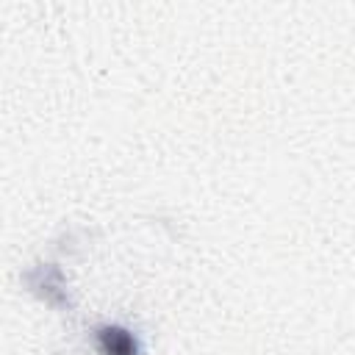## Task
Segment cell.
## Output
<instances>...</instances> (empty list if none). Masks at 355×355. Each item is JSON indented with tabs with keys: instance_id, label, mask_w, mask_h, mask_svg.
<instances>
[{
	"instance_id": "obj_1",
	"label": "cell",
	"mask_w": 355,
	"mask_h": 355,
	"mask_svg": "<svg viewBox=\"0 0 355 355\" xmlns=\"http://www.w3.org/2000/svg\"><path fill=\"white\" fill-rule=\"evenodd\" d=\"M100 338L108 355H136V344L125 330H103Z\"/></svg>"
}]
</instances>
